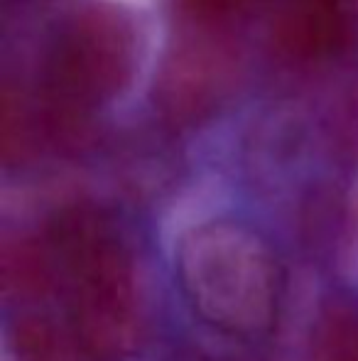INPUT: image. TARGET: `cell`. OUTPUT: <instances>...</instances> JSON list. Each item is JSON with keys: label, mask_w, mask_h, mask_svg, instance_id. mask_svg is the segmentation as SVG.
<instances>
[{"label": "cell", "mask_w": 358, "mask_h": 361, "mask_svg": "<svg viewBox=\"0 0 358 361\" xmlns=\"http://www.w3.org/2000/svg\"><path fill=\"white\" fill-rule=\"evenodd\" d=\"M181 293L204 322L238 339L268 337L285 290L282 263L260 233L234 221H211L181 238Z\"/></svg>", "instance_id": "obj_1"}, {"label": "cell", "mask_w": 358, "mask_h": 361, "mask_svg": "<svg viewBox=\"0 0 358 361\" xmlns=\"http://www.w3.org/2000/svg\"><path fill=\"white\" fill-rule=\"evenodd\" d=\"M52 261L67 278L77 342L91 354L118 357L138 339L133 263L108 219L72 212L52 233Z\"/></svg>", "instance_id": "obj_2"}, {"label": "cell", "mask_w": 358, "mask_h": 361, "mask_svg": "<svg viewBox=\"0 0 358 361\" xmlns=\"http://www.w3.org/2000/svg\"><path fill=\"white\" fill-rule=\"evenodd\" d=\"M314 361H358V295L334 293L312 327Z\"/></svg>", "instance_id": "obj_3"}, {"label": "cell", "mask_w": 358, "mask_h": 361, "mask_svg": "<svg viewBox=\"0 0 358 361\" xmlns=\"http://www.w3.org/2000/svg\"><path fill=\"white\" fill-rule=\"evenodd\" d=\"M20 361H74V347L52 322L42 317H25L13 334Z\"/></svg>", "instance_id": "obj_4"}]
</instances>
